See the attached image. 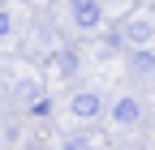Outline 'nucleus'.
I'll return each instance as SVG.
<instances>
[{"mask_svg": "<svg viewBox=\"0 0 155 150\" xmlns=\"http://www.w3.org/2000/svg\"><path fill=\"white\" fill-rule=\"evenodd\" d=\"M151 34H155V26L147 22V17H134V22H125V39H129L134 47H147V43H151Z\"/></svg>", "mask_w": 155, "mask_h": 150, "instance_id": "4", "label": "nucleus"}, {"mask_svg": "<svg viewBox=\"0 0 155 150\" xmlns=\"http://www.w3.org/2000/svg\"><path fill=\"white\" fill-rule=\"evenodd\" d=\"M112 120H116V124H125V129H134V124L142 120L138 99H116V103H112Z\"/></svg>", "mask_w": 155, "mask_h": 150, "instance_id": "3", "label": "nucleus"}, {"mask_svg": "<svg viewBox=\"0 0 155 150\" xmlns=\"http://www.w3.org/2000/svg\"><path fill=\"white\" fill-rule=\"evenodd\" d=\"M69 111H73L78 120H95V116L104 111V99L95 95V90H78V95L69 99Z\"/></svg>", "mask_w": 155, "mask_h": 150, "instance_id": "2", "label": "nucleus"}, {"mask_svg": "<svg viewBox=\"0 0 155 150\" xmlns=\"http://www.w3.org/2000/svg\"><path fill=\"white\" fill-rule=\"evenodd\" d=\"M65 150H95V146H91V137H69Z\"/></svg>", "mask_w": 155, "mask_h": 150, "instance_id": "6", "label": "nucleus"}, {"mask_svg": "<svg viewBox=\"0 0 155 150\" xmlns=\"http://www.w3.org/2000/svg\"><path fill=\"white\" fill-rule=\"evenodd\" d=\"M78 60H73V52H61V73H73Z\"/></svg>", "mask_w": 155, "mask_h": 150, "instance_id": "7", "label": "nucleus"}, {"mask_svg": "<svg viewBox=\"0 0 155 150\" xmlns=\"http://www.w3.org/2000/svg\"><path fill=\"white\" fill-rule=\"evenodd\" d=\"M30 111H35V116H48L52 103H48V99H35V103H30Z\"/></svg>", "mask_w": 155, "mask_h": 150, "instance_id": "8", "label": "nucleus"}, {"mask_svg": "<svg viewBox=\"0 0 155 150\" xmlns=\"http://www.w3.org/2000/svg\"><path fill=\"white\" fill-rule=\"evenodd\" d=\"M129 69L134 73H155V52L151 47H134L129 52Z\"/></svg>", "mask_w": 155, "mask_h": 150, "instance_id": "5", "label": "nucleus"}, {"mask_svg": "<svg viewBox=\"0 0 155 150\" xmlns=\"http://www.w3.org/2000/svg\"><path fill=\"white\" fill-rule=\"evenodd\" d=\"M69 13H73V26L78 30H95V26L104 22L99 0H69Z\"/></svg>", "mask_w": 155, "mask_h": 150, "instance_id": "1", "label": "nucleus"}]
</instances>
